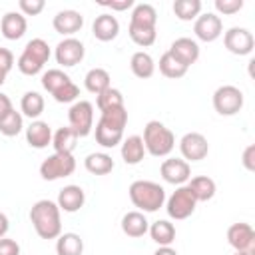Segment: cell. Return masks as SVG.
<instances>
[{
	"mask_svg": "<svg viewBox=\"0 0 255 255\" xmlns=\"http://www.w3.org/2000/svg\"><path fill=\"white\" fill-rule=\"evenodd\" d=\"M30 221L34 225V231L42 239H56L62 233V219H60V207L56 201L40 199L30 209Z\"/></svg>",
	"mask_w": 255,
	"mask_h": 255,
	"instance_id": "1",
	"label": "cell"
},
{
	"mask_svg": "<svg viewBox=\"0 0 255 255\" xmlns=\"http://www.w3.org/2000/svg\"><path fill=\"white\" fill-rule=\"evenodd\" d=\"M126 124H128V110H126V106L102 112V116H100V120L96 124V141L102 147H108V149L116 147L124 139Z\"/></svg>",
	"mask_w": 255,
	"mask_h": 255,
	"instance_id": "2",
	"label": "cell"
},
{
	"mask_svg": "<svg viewBox=\"0 0 255 255\" xmlns=\"http://www.w3.org/2000/svg\"><path fill=\"white\" fill-rule=\"evenodd\" d=\"M131 203L137 207L141 213H153L165 203V189L149 179H137L129 185L128 189Z\"/></svg>",
	"mask_w": 255,
	"mask_h": 255,
	"instance_id": "3",
	"label": "cell"
},
{
	"mask_svg": "<svg viewBox=\"0 0 255 255\" xmlns=\"http://www.w3.org/2000/svg\"><path fill=\"white\" fill-rule=\"evenodd\" d=\"M141 139H143L145 151L151 153L153 157H165L175 147V135H173V131L169 128H165L157 120H151V122L145 124L143 137Z\"/></svg>",
	"mask_w": 255,
	"mask_h": 255,
	"instance_id": "4",
	"label": "cell"
},
{
	"mask_svg": "<svg viewBox=\"0 0 255 255\" xmlns=\"http://www.w3.org/2000/svg\"><path fill=\"white\" fill-rule=\"evenodd\" d=\"M50 54H52V52H50V46H48L46 40H42V38H32V40L24 46V50H22V54H20L16 66H18V70H20L24 76H36V74L42 72L44 64L50 60Z\"/></svg>",
	"mask_w": 255,
	"mask_h": 255,
	"instance_id": "5",
	"label": "cell"
},
{
	"mask_svg": "<svg viewBox=\"0 0 255 255\" xmlns=\"http://www.w3.org/2000/svg\"><path fill=\"white\" fill-rule=\"evenodd\" d=\"M76 171V159L72 153H52L40 163V175L46 181H56L68 177Z\"/></svg>",
	"mask_w": 255,
	"mask_h": 255,
	"instance_id": "6",
	"label": "cell"
},
{
	"mask_svg": "<svg viewBox=\"0 0 255 255\" xmlns=\"http://www.w3.org/2000/svg\"><path fill=\"white\" fill-rule=\"evenodd\" d=\"M243 92L237 86L225 84L213 92V108L219 116H235L243 108Z\"/></svg>",
	"mask_w": 255,
	"mask_h": 255,
	"instance_id": "7",
	"label": "cell"
},
{
	"mask_svg": "<svg viewBox=\"0 0 255 255\" xmlns=\"http://www.w3.org/2000/svg\"><path fill=\"white\" fill-rule=\"evenodd\" d=\"M195 205H197V199L193 197L191 189L187 185H179L167 199H165V211L171 219L175 221H181V219H187L193 211H195Z\"/></svg>",
	"mask_w": 255,
	"mask_h": 255,
	"instance_id": "8",
	"label": "cell"
},
{
	"mask_svg": "<svg viewBox=\"0 0 255 255\" xmlns=\"http://www.w3.org/2000/svg\"><path fill=\"white\" fill-rule=\"evenodd\" d=\"M68 126L78 133V137H86L94 129V106L88 100L74 102L68 112Z\"/></svg>",
	"mask_w": 255,
	"mask_h": 255,
	"instance_id": "9",
	"label": "cell"
},
{
	"mask_svg": "<svg viewBox=\"0 0 255 255\" xmlns=\"http://www.w3.org/2000/svg\"><path fill=\"white\" fill-rule=\"evenodd\" d=\"M179 151L187 163L189 161H201L209 153L207 137L199 131H189L179 139Z\"/></svg>",
	"mask_w": 255,
	"mask_h": 255,
	"instance_id": "10",
	"label": "cell"
},
{
	"mask_svg": "<svg viewBox=\"0 0 255 255\" xmlns=\"http://www.w3.org/2000/svg\"><path fill=\"white\" fill-rule=\"evenodd\" d=\"M223 44H225V48L231 54H235V56H247V54L253 52L255 38H253V34L247 28L233 26V28H229L223 34Z\"/></svg>",
	"mask_w": 255,
	"mask_h": 255,
	"instance_id": "11",
	"label": "cell"
},
{
	"mask_svg": "<svg viewBox=\"0 0 255 255\" xmlns=\"http://www.w3.org/2000/svg\"><path fill=\"white\" fill-rule=\"evenodd\" d=\"M159 173L163 177V181L171 183V185H185L191 177V165L185 159L179 157H167L161 161L159 165Z\"/></svg>",
	"mask_w": 255,
	"mask_h": 255,
	"instance_id": "12",
	"label": "cell"
},
{
	"mask_svg": "<svg viewBox=\"0 0 255 255\" xmlns=\"http://www.w3.org/2000/svg\"><path fill=\"white\" fill-rule=\"evenodd\" d=\"M56 62L64 68H72L76 64H80L86 56V48L78 38H64L58 46H56Z\"/></svg>",
	"mask_w": 255,
	"mask_h": 255,
	"instance_id": "13",
	"label": "cell"
},
{
	"mask_svg": "<svg viewBox=\"0 0 255 255\" xmlns=\"http://www.w3.org/2000/svg\"><path fill=\"white\" fill-rule=\"evenodd\" d=\"M193 32L201 42H215L223 34V22L217 14L205 12V14H199L195 18Z\"/></svg>",
	"mask_w": 255,
	"mask_h": 255,
	"instance_id": "14",
	"label": "cell"
},
{
	"mask_svg": "<svg viewBox=\"0 0 255 255\" xmlns=\"http://www.w3.org/2000/svg\"><path fill=\"white\" fill-rule=\"evenodd\" d=\"M227 241L235 251L255 253V231L249 223H233L227 229Z\"/></svg>",
	"mask_w": 255,
	"mask_h": 255,
	"instance_id": "15",
	"label": "cell"
},
{
	"mask_svg": "<svg viewBox=\"0 0 255 255\" xmlns=\"http://www.w3.org/2000/svg\"><path fill=\"white\" fill-rule=\"evenodd\" d=\"M52 26H54V30H56L58 34L72 38L76 32L82 30V26H84V16H82L78 10H60V12L54 16Z\"/></svg>",
	"mask_w": 255,
	"mask_h": 255,
	"instance_id": "16",
	"label": "cell"
},
{
	"mask_svg": "<svg viewBox=\"0 0 255 255\" xmlns=\"http://www.w3.org/2000/svg\"><path fill=\"white\" fill-rule=\"evenodd\" d=\"M167 52H169L173 58H177V60H179L183 66H187V68L199 60V44H197L195 40H191V38H185V36L173 40Z\"/></svg>",
	"mask_w": 255,
	"mask_h": 255,
	"instance_id": "17",
	"label": "cell"
},
{
	"mask_svg": "<svg viewBox=\"0 0 255 255\" xmlns=\"http://www.w3.org/2000/svg\"><path fill=\"white\" fill-rule=\"evenodd\" d=\"M58 207L60 211H66V213H76L84 207L86 203V193L80 185H66L60 189L58 193Z\"/></svg>",
	"mask_w": 255,
	"mask_h": 255,
	"instance_id": "18",
	"label": "cell"
},
{
	"mask_svg": "<svg viewBox=\"0 0 255 255\" xmlns=\"http://www.w3.org/2000/svg\"><path fill=\"white\" fill-rule=\"evenodd\" d=\"M92 34L100 42H112V40H116L118 34H120V22H118V18L112 16V14H100V16H96V20L92 24Z\"/></svg>",
	"mask_w": 255,
	"mask_h": 255,
	"instance_id": "19",
	"label": "cell"
},
{
	"mask_svg": "<svg viewBox=\"0 0 255 255\" xmlns=\"http://www.w3.org/2000/svg\"><path fill=\"white\" fill-rule=\"evenodd\" d=\"M28 22L20 12H6L0 20V32L6 40H20L26 34Z\"/></svg>",
	"mask_w": 255,
	"mask_h": 255,
	"instance_id": "20",
	"label": "cell"
},
{
	"mask_svg": "<svg viewBox=\"0 0 255 255\" xmlns=\"http://www.w3.org/2000/svg\"><path fill=\"white\" fill-rule=\"evenodd\" d=\"M26 141L30 147L36 149H44L52 143V129L48 126V122L42 120H34L28 128H26Z\"/></svg>",
	"mask_w": 255,
	"mask_h": 255,
	"instance_id": "21",
	"label": "cell"
},
{
	"mask_svg": "<svg viewBox=\"0 0 255 255\" xmlns=\"http://www.w3.org/2000/svg\"><path fill=\"white\" fill-rule=\"evenodd\" d=\"M149 229V221L145 219V215L141 211H128L124 217H122V231L128 235V237H143Z\"/></svg>",
	"mask_w": 255,
	"mask_h": 255,
	"instance_id": "22",
	"label": "cell"
},
{
	"mask_svg": "<svg viewBox=\"0 0 255 255\" xmlns=\"http://www.w3.org/2000/svg\"><path fill=\"white\" fill-rule=\"evenodd\" d=\"M145 155V145L141 135H129L122 139V159L128 165H137Z\"/></svg>",
	"mask_w": 255,
	"mask_h": 255,
	"instance_id": "23",
	"label": "cell"
},
{
	"mask_svg": "<svg viewBox=\"0 0 255 255\" xmlns=\"http://www.w3.org/2000/svg\"><path fill=\"white\" fill-rule=\"evenodd\" d=\"M129 24L131 26H137V28H155L157 24V12L151 4H135L133 10H131V16H129Z\"/></svg>",
	"mask_w": 255,
	"mask_h": 255,
	"instance_id": "24",
	"label": "cell"
},
{
	"mask_svg": "<svg viewBox=\"0 0 255 255\" xmlns=\"http://www.w3.org/2000/svg\"><path fill=\"white\" fill-rule=\"evenodd\" d=\"M78 139H80L78 133H76L70 126L60 128L56 133H52V145H54V151H56V153H74Z\"/></svg>",
	"mask_w": 255,
	"mask_h": 255,
	"instance_id": "25",
	"label": "cell"
},
{
	"mask_svg": "<svg viewBox=\"0 0 255 255\" xmlns=\"http://www.w3.org/2000/svg\"><path fill=\"white\" fill-rule=\"evenodd\" d=\"M114 159L110 153H104V151H96V153H90L86 155L84 159V167L92 173V175H108L112 169H114Z\"/></svg>",
	"mask_w": 255,
	"mask_h": 255,
	"instance_id": "26",
	"label": "cell"
},
{
	"mask_svg": "<svg viewBox=\"0 0 255 255\" xmlns=\"http://www.w3.org/2000/svg\"><path fill=\"white\" fill-rule=\"evenodd\" d=\"M187 187L191 189V193H193V197H195L197 201H209V199L215 195V191H217L215 181H213L211 177H207V175L189 177Z\"/></svg>",
	"mask_w": 255,
	"mask_h": 255,
	"instance_id": "27",
	"label": "cell"
},
{
	"mask_svg": "<svg viewBox=\"0 0 255 255\" xmlns=\"http://www.w3.org/2000/svg\"><path fill=\"white\" fill-rule=\"evenodd\" d=\"M149 237L159 245V247H165V245H171L175 241V227L173 223H169L167 219H157L149 225L147 229Z\"/></svg>",
	"mask_w": 255,
	"mask_h": 255,
	"instance_id": "28",
	"label": "cell"
},
{
	"mask_svg": "<svg viewBox=\"0 0 255 255\" xmlns=\"http://www.w3.org/2000/svg\"><path fill=\"white\" fill-rule=\"evenodd\" d=\"M56 253L58 255H82L84 253V239L78 233H60L56 237Z\"/></svg>",
	"mask_w": 255,
	"mask_h": 255,
	"instance_id": "29",
	"label": "cell"
},
{
	"mask_svg": "<svg viewBox=\"0 0 255 255\" xmlns=\"http://www.w3.org/2000/svg\"><path fill=\"white\" fill-rule=\"evenodd\" d=\"M129 68H131V72H133L135 78L147 80V78H151L153 72H155V62H153V58H151L147 52L137 50V52L131 56V60H129Z\"/></svg>",
	"mask_w": 255,
	"mask_h": 255,
	"instance_id": "30",
	"label": "cell"
},
{
	"mask_svg": "<svg viewBox=\"0 0 255 255\" xmlns=\"http://www.w3.org/2000/svg\"><path fill=\"white\" fill-rule=\"evenodd\" d=\"M112 78H110V74H108V70H104V68H92L88 74H86V78H84V84H86V90L88 92H92V94H102L104 90H108V88H112V82H110Z\"/></svg>",
	"mask_w": 255,
	"mask_h": 255,
	"instance_id": "31",
	"label": "cell"
},
{
	"mask_svg": "<svg viewBox=\"0 0 255 255\" xmlns=\"http://www.w3.org/2000/svg\"><path fill=\"white\" fill-rule=\"evenodd\" d=\"M44 106H46V104H44V98H42L38 92H26V94L22 96V100H20V112H22L26 118H30L32 122L42 116Z\"/></svg>",
	"mask_w": 255,
	"mask_h": 255,
	"instance_id": "32",
	"label": "cell"
},
{
	"mask_svg": "<svg viewBox=\"0 0 255 255\" xmlns=\"http://www.w3.org/2000/svg\"><path fill=\"white\" fill-rule=\"evenodd\" d=\"M159 72L169 80H179L187 74V66H183L177 58H173L169 52H165L159 58Z\"/></svg>",
	"mask_w": 255,
	"mask_h": 255,
	"instance_id": "33",
	"label": "cell"
},
{
	"mask_svg": "<svg viewBox=\"0 0 255 255\" xmlns=\"http://www.w3.org/2000/svg\"><path fill=\"white\" fill-rule=\"evenodd\" d=\"M173 14L181 22H191L201 14V0H175Z\"/></svg>",
	"mask_w": 255,
	"mask_h": 255,
	"instance_id": "34",
	"label": "cell"
},
{
	"mask_svg": "<svg viewBox=\"0 0 255 255\" xmlns=\"http://www.w3.org/2000/svg\"><path fill=\"white\" fill-rule=\"evenodd\" d=\"M96 106L100 112H108V110H116V108H124V96L118 88H108L102 94L96 96Z\"/></svg>",
	"mask_w": 255,
	"mask_h": 255,
	"instance_id": "35",
	"label": "cell"
},
{
	"mask_svg": "<svg viewBox=\"0 0 255 255\" xmlns=\"http://www.w3.org/2000/svg\"><path fill=\"white\" fill-rule=\"evenodd\" d=\"M68 82H72L70 76L64 74V72L58 70V68H52V70H48V72L42 74V88H44L48 94H56V92H58L60 88H64Z\"/></svg>",
	"mask_w": 255,
	"mask_h": 255,
	"instance_id": "36",
	"label": "cell"
},
{
	"mask_svg": "<svg viewBox=\"0 0 255 255\" xmlns=\"http://www.w3.org/2000/svg\"><path fill=\"white\" fill-rule=\"evenodd\" d=\"M22 128H24V118H22V114L16 112V110H12V112L0 122V133L6 135V137L18 135V133L22 131Z\"/></svg>",
	"mask_w": 255,
	"mask_h": 255,
	"instance_id": "37",
	"label": "cell"
},
{
	"mask_svg": "<svg viewBox=\"0 0 255 255\" xmlns=\"http://www.w3.org/2000/svg\"><path fill=\"white\" fill-rule=\"evenodd\" d=\"M128 34H129L131 42L137 44L139 48L151 46V44L155 42V38H157L155 28H137V26H131V24L128 26Z\"/></svg>",
	"mask_w": 255,
	"mask_h": 255,
	"instance_id": "38",
	"label": "cell"
},
{
	"mask_svg": "<svg viewBox=\"0 0 255 255\" xmlns=\"http://www.w3.org/2000/svg\"><path fill=\"white\" fill-rule=\"evenodd\" d=\"M54 100L58 104H70V102H76L78 96H80V88L74 84V82H68L64 88H60L56 94H52Z\"/></svg>",
	"mask_w": 255,
	"mask_h": 255,
	"instance_id": "39",
	"label": "cell"
},
{
	"mask_svg": "<svg viewBox=\"0 0 255 255\" xmlns=\"http://www.w3.org/2000/svg\"><path fill=\"white\" fill-rule=\"evenodd\" d=\"M18 8L22 16H38L46 8V2L44 0H20Z\"/></svg>",
	"mask_w": 255,
	"mask_h": 255,
	"instance_id": "40",
	"label": "cell"
},
{
	"mask_svg": "<svg viewBox=\"0 0 255 255\" xmlns=\"http://www.w3.org/2000/svg\"><path fill=\"white\" fill-rule=\"evenodd\" d=\"M243 8V0H215V10L223 16L237 14Z\"/></svg>",
	"mask_w": 255,
	"mask_h": 255,
	"instance_id": "41",
	"label": "cell"
},
{
	"mask_svg": "<svg viewBox=\"0 0 255 255\" xmlns=\"http://www.w3.org/2000/svg\"><path fill=\"white\" fill-rule=\"evenodd\" d=\"M12 68H14V54L8 48H0V74L8 76Z\"/></svg>",
	"mask_w": 255,
	"mask_h": 255,
	"instance_id": "42",
	"label": "cell"
},
{
	"mask_svg": "<svg viewBox=\"0 0 255 255\" xmlns=\"http://www.w3.org/2000/svg\"><path fill=\"white\" fill-rule=\"evenodd\" d=\"M100 6H106V8H112V10H118V12H124V10H129L135 6L133 0H102Z\"/></svg>",
	"mask_w": 255,
	"mask_h": 255,
	"instance_id": "43",
	"label": "cell"
},
{
	"mask_svg": "<svg viewBox=\"0 0 255 255\" xmlns=\"http://www.w3.org/2000/svg\"><path fill=\"white\" fill-rule=\"evenodd\" d=\"M0 255H20V245L10 237H2L0 239Z\"/></svg>",
	"mask_w": 255,
	"mask_h": 255,
	"instance_id": "44",
	"label": "cell"
},
{
	"mask_svg": "<svg viewBox=\"0 0 255 255\" xmlns=\"http://www.w3.org/2000/svg\"><path fill=\"white\" fill-rule=\"evenodd\" d=\"M241 161H243V167H245L247 171H255V145H253V143L245 147Z\"/></svg>",
	"mask_w": 255,
	"mask_h": 255,
	"instance_id": "45",
	"label": "cell"
},
{
	"mask_svg": "<svg viewBox=\"0 0 255 255\" xmlns=\"http://www.w3.org/2000/svg\"><path fill=\"white\" fill-rule=\"evenodd\" d=\"M14 110V106H12V100L6 96V94H2L0 92V122L10 114Z\"/></svg>",
	"mask_w": 255,
	"mask_h": 255,
	"instance_id": "46",
	"label": "cell"
},
{
	"mask_svg": "<svg viewBox=\"0 0 255 255\" xmlns=\"http://www.w3.org/2000/svg\"><path fill=\"white\" fill-rule=\"evenodd\" d=\"M8 229H10V221H8L6 213H2V211H0V239H2V237H6Z\"/></svg>",
	"mask_w": 255,
	"mask_h": 255,
	"instance_id": "47",
	"label": "cell"
},
{
	"mask_svg": "<svg viewBox=\"0 0 255 255\" xmlns=\"http://www.w3.org/2000/svg\"><path fill=\"white\" fill-rule=\"evenodd\" d=\"M153 255H177V251H175L171 245H165V247L155 249V253H153Z\"/></svg>",
	"mask_w": 255,
	"mask_h": 255,
	"instance_id": "48",
	"label": "cell"
},
{
	"mask_svg": "<svg viewBox=\"0 0 255 255\" xmlns=\"http://www.w3.org/2000/svg\"><path fill=\"white\" fill-rule=\"evenodd\" d=\"M233 255H253V253H245V251H235Z\"/></svg>",
	"mask_w": 255,
	"mask_h": 255,
	"instance_id": "49",
	"label": "cell"
},
{
	"mask_svg": "<svg viewBox=\"0 0 255 255\" xmlns=\"http://www.w3.org/2000/svg\"><path fill=\"white\" fill-rule=\"evenodd\" d=\"M4 82H6V76H4V74H0V86H2Z\"/></svg>",
	"mask_w": 255,
	"mask_h": 255,
	"instance_id": "50",
	"label": "cell"
}]
</instances>
